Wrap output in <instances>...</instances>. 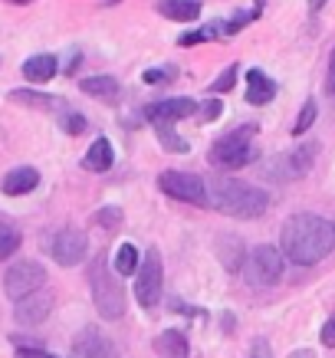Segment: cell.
Here are the masks:
<instances>
[{
    "instance_id": "cell-1",
    "label": "cell",
    "mask_w": 335,
    "mask_h": 358,
    "mask_svg": "<svg viewBox=\"0 0 335 358\" xmlns=\"http://www.w3.org/2000/svg\"><path fill=\"white\" fill-rule=\"evenodd\" d=\"M280 243L283 257H290L296 266H313L335 250V224L319 214H292L283 224Z\"/></svg>"
},
{
    "instance_id": "cell-2",
    "label": "cell",
    "mask_w": 335,
    "mask_h": 358,
    "mask_svg": "<svg viewBox=\"0 0 335 358\" xmlns=\"http://www.w3.org/2000/svg\"><path fill=\"white\" fill-rule=\"evenodd\" d=\"M207 197H211V207L237 220H253L270 207L266 191H259L257 185H247V181H237V178H224V174L207 181Z\"/></svg>"
},
{
    "instance_id": "cell-3",
    "label": "cell",
    "mask_w": 335,
    "mask_h": 358,
    "mask_svg": "<svg viewBox=\"0 0 335 358\" xmlns=\"http://www.w3.org/2000/svg\"><path fill=\"white\" fill-rule=\"evenodd\" d=\"M89 286H92V303H96L102 319L115 322V319L125 315V289L115 280V270L102 257H96L92 266H89Z\"/></svg>"
},
{
    "instance_id": "cell-4",
    "label": "cell",
    "mask_w": 335,
    "mask_h": 358,
    "mask_svg": "<svg viewBox=\"0 0 335 358\" xmlns=\"http://www.w3.org/2000/svg\"><path fill=\"white\" fill-rule=\"evenodd\" d=\"M253 138H257V125H240V129L220 135L211 148V164L220 171H240V168L253 164V158H257Z\"/></svg>"
},
{
    "instance_id": "cell-5",
    "label": "cell",
    "mask_w": 335,
    "mask_h": 358,
    "mask_svg": "<svg viewBox=\"0 0 335 358\" xmlns=\"http://www.w3.org/2000/svg\"><path fill=\"white\" fill-rule=\"evenodd\" d=\"M240 273L250 286H276L283 280V250L276 243H259L247 253Z\"/></svg>"
},
{
    "instance_id": "cell-6",
    "label": "cell",
    "mask_w": 335,
    "mask_h": 358,
    "mask_svg": "<svg viewBox=\"0 0 335 358\" xmlns=\"http://www.w3.org/2000/svg\"><path fill=\"white\" fill-rule=\"evenodd\" d=\"M162 286H164L162 253H158V247H148L138 263V273H135V299H138L141 309H155L162 303Z\"/></svg>"
},
{
    "instance_id": "cell-7",
    "label": "cell",
    "mask_w": 335,
    "mask_h": 358,
    "mask_svg": "<svg viewBox=\"0 0 335 358\" xmlns=\"http://www.w3.org/2000/svg\"><path fill=\"white\" fill-rule=\"evenodd\" d=\"M158 187H162L168 197H174V201H184V204H194V207L211 204V197H207V181L201 178V174L162 171L158 174Z\"/></svg>"
},
{
    "instance_id": "cell-8",
    "label": "cell",
    "mask_w": 335,
    "mask_h": 358,
    "mask_svg": "<svg viewBox=\"0 0 335 358\" xmlns=\"http://www.w3.org/2000/svg\"><path fill=\"white\" fill-rule=\"evenodd\" d=\"M315 158H319V145H315V141H306L299 148L286 152L283 158H273L266 174H270L273 181H299V178H306V174L313 171Z\"/></svg>"
},
{
    "instance_id": "cell-9",
    "label": "cell",
    "mask_w": 335,
    "mask_h": 358,
    "mask_svg": "<svg viewBox=\"0 0 335 358\" xmlns=\"http://www.w3.org/2000/svg\"><path fill=\"white\" fill-rule=\"evenodd\" d=\"M43 282H46V270L40 266V263L20 260V263H13L10 270H7V276H3V289H7L10 299L20 303V299H27V296L40 293V289H43Z\"/></svg>"
},
{
    "instance_id": "cell-10",
    "label": "cell",
    "mask_w": 335,
    "mask_h": 358,
    "mask_svg": "<svg viewBox=\"0 0 335 358\" xmlns=\"http://www.w3.org/2000/svg\"><path fill=\"white\" fill-rule=\"evenodd\" d=\"M86 250H89V240L86 234L79 227H59L50 240V253L59 266H76V263L86 260Z\"/></svg>"
},
{
    "instance_id": "cell-11",
    "label": "cell",
    "mask_w": 335,
    "mask_h": 358,
    "mask_svg": "<svg viewBox=\"0 0 335 358\" xmlns=\"http://www.w3.org/2000/svg\"><path fill=\"white\" fill-rule=\"evenodd\" d=\"M69 358H119V348H115V342L106 332H99L96 326H86L73 338Z\"/></svg>"
},
{
    "instance_id": "cell-12",
    "label": "cell",
    "mask_w": 335,
    "mask_h": 358,
    "mask_svg": "<svg viewBox=\"0 0 335 358\" xmlns=\"http://www.w3.org/2000/svg\"><path fill=\"white\" fill-rule=\"evenodd\" d=\"M194 112H197L194 99L181 96V99H162V102H152V106L145 109V119L162 129V125H174V122L187 119V115H194Z\"/></svg>"
},
{
    "instance_id": "cell-13",
    "label": "cell",
    "mask_w": 335,
    "mask_h": 358,
    "mask_svg": "<svg viewBox=\"0 0 335 358\" xmlns=\"http://www.w3.org/2000/svg\"><path fill=\"white\" fill-rule=\"evenodd\" d=\"M50 313H53V296L46 293V289L20 299L17 309H13V315H17L20 326H40V322H46V315Z\"/></svg>"
},
{
    "instance_id": "cell-14",
    "label": "cell",
    "mask_w": 335,
    "mask_h": 358,
    "mask_svg": "<svg viewBox=\"0 0 335 358\" xmlns=\"http://www.w3.org/2000/svg\"><path fill=\"white\" fill-rule=\"evenodd\" d=\"M36 185H40V171L30 168V164H20V168L7 171V178H3V185L0 187H3V194L20 197V194H30Z\"/></svg>"
},
{
    "instance_id": "cell-15",
    "label": "cell",
    "mask_w": 335,
    "mask_h": 358,
    "mask_svg": "<svg viewBox=\"0 0 335 358\" xmlns=\"http://www.w3.org/2000/svg\"><path fill=\"white\" fill-rule=\"evenodd\" d=\"M217 260H220V266L227 273L243 270V243H240V237L220 234V237H217Z\"/></svg>"
},
{
    "instance_id": "cell-16",
    "label": "cell",
    "mask_w": 335,
    "mask_h": 358,
    "mask_svg": "<svg viewBox=\"0 0 335 358\" xmlns=\"http://www.w3.org/2000/svg\"><path fill=\"white\" fill-rule=\"evenodd\" d=\"M155 355L158 358H191V348H187V336L178 332V329H168L155 338Z\"/></svg>"
},
{
    "instance_id": "cell-17",
    "label": "cell",
    "mask_w": 335,
    "mask_h": 358,
    "mask_svg": "<svg viewBox=\"0 0 335 358\" xmlns=\"http://www.w3.org/2000/svg\"><path fill=\"white\" fill-rule=\"evenodd\" d=\"M112 162H115V155H112V145H108V138H102L99 135L92 145H89V152L83 155V168L92 174H102L112 168Z\"/></svg>"
},
{
    "instance_id": "cell-18",
    "label": "cell",
    "mask_w": 335,
    "mask_h": 358,
    "mask_svg": "<svg viewBox=\"0 0 335 358\" xmlns=\"http://www.w3.org/2000/svg\"><path fill=\"white\" fill-rule=\"evenodd\" d=\"M247 83H250V89H247V102H250V106H266V102L276 96V83H273L263 69H250Z\"/></svg>"
},
{
    "instance_id": "cell-19",
    "label": "cell",
    "mask_w": 335,
    "mask_h": 358,
    "mask_svg": "<svg viewBox=\"0 0 335 358\" xmlns=\"http://www.w3.org/2000/svg\"><path fill=\"white\" fill-rule=\"evenodd\" d=\"M56 73H59V63H56L53 53H36L23 63V76L30 83H50Z\"/></svg>"
},
{
    "instance_id": "cell-20",
    "label": "cell",
    "mask_w": 335,
    "mask_h": 358,
    "mask_svg": "<svg viewBox=\"0 0 335 358\" xmlns=\"http://www.w3.org/2000/svg\"><path fill=\"white\" fill-rule=\"evenodd\" d=\"M79 89L92 99H102V102H115L122 96V86L115 76H89L79 83Z\"/></svg>"
},
{
    "instance_id": "cell-21",
    "label": "cell",
    "mask_w": 335,
    "mask_h": 358,
    "mask_svg": "<svg viewBox=\"0 0 335 358\" xmlns=\"http://www.w3.org/2000/svg\"><path fill=\"white\" fill-rule=\"evenodd\" d=\"M158 13L168 17V20L191 23L201 17V3H197V0H162V3H158Z\"/></svg>"
},
{
    "instance_id": "cell-22",
    "label": "cell",
    "mask_w": 335,
    "mask_h": 358,
    "mask_svg": "<svg viewBox=\"0 0 335 358\" xmlns=\"http://www.w3.org/2000/svg\"><path fill=\"white\" fill-rule=\"evenodd\" d=\"M10 102H20V106H30V109H63V99L50 96V92H33V89H13Z\"/></svg>"
},
{
    "instance_id": "cell-23",
    "label": "cell",
    "mask_w": 335,
    "mask_h": 358,
    "mask_svg": "<svg viewBox=\"0 0 335 358\" xmlns=\"http://www.w3.org/2000/svg\"><path fill=\"white\" fill-rule=\"evenodd\" d=\"M217 36H224V23L220 20H211L204 23L201 30H187V33H178V46H197V43H211Z\"/></svg>"
},
{
    "instance_id": "cell-24",
    "label": "cell",
    "mask_w": 335,
    "mask_h": 358,
    "mask_svg": "<svg viewBox=\"0 0 335 358\" xmlns=\"http://www.w3.org/2000/svg\"><path fill=\"white\" fill-rule=\"evenodd\" d=\"M138 250L135 243H122L119 253H115V263H112V270L119 273V276H131V273H138Z\"/></svg>"
},
{
    "instance_id": "cell-25",
    "label": "cell",
    "mask_w": 335,
    "mask_h": 358,
    "mask_svg": "<svg viewBox=\"0 0 335 358\" xmlns=\"http://www.w3.org/2000/svg\"><path fill=\"white\" fill-rule=\"evenodd\" d=\"M20 250V230L13 227L7 217H0V260H7Z\"/></svg>"
},
{
    "instance_id": "cell-26",
    "label": "cell",
    "mask_w": 335,
    "mask_h": 358,
    "mask_svg": "<svg viewBox=\"0 0 335 358\" xmlns=\"http://www.w3.org/2000/svg\"><path fill=\"white\" fill-rule=\"evenodd\" d=\"M259 10H263V0H257V7H253V10H240V13H234V20L224 23V36H234V33H240L250 20H257Z\"/></svg>"
},
{
    "instance_id": "cell-27",
    "label": "cell",
    "mask_w": 335,
    "mask_h": 358,
    "mask_svg": "<svg viewBox=\"0 0 335 358\" xmlns=\"http://www.w3.org/2000/svg\"><path fill=\"white\" fill-rule=\"evenodd\" d=\"M315 112H319V106H315V99H306V102H303V109H299V119H296V125H292V135H306V131L313 129Z\"/></svg>"
},
{
    "instance_id": "cell-28",
    "label": "cell",
    "mask_w": 335,
    "mask_h": 358,
    "mask_svg": "<svg viewBox=\"0 0 335 358\" xmlns=\"http://www.w3.org/2000/svg\"><path fill=\"white\" fill-rule=\"evenodd\" d=\"M237 73H240V69L230 63L227 69H224V73H220V76L211 83V92H214V96H224V92H230V89L237 86Z\"/></svg>"
},
{
    "instance_id": "cell-29",
    "label": "cell",
    "mask_w": 335,
    "mask_h": 358,
    "mask_svg": "<svg viewBox=\"0 0 335 358\" xmlns=\"http://www.w3.org/2000/svg\"><path fill=\"white\" fill-rule=\"evenodd\" d=\"M92 220H96L99 227H106V230H119V224H122V207H99Z\"/></svg>"
},
{
    "instance_id": "cell-30",
    "label": "cell",
    "mask_w": 335,
    "mask_h": 358,
    "mask_svg": "<svg viewBox=\"0 0 335 358\" xmlns=\"http://www.w3.org/2000/svg\"><path fill=\"white\" fill-rule=\"evenodd\" d=\"M158 135H162V148H164V152H187V141L178 138V135L171 131V125H162V129H158Z\"/></svg>"
},
{
    "instance_id": "cell-31",
    "label": "cell",
    "mask_w": 335,
    "mask_h": 358,
    "mask_svg": "<svg viewBox=\"0 0 335 358\" xmlns=\"http://www.w3.org/2000/svg\"><path fill=\"white\" fill-rule=\"evenodd\" d=\"M178 76V69L174 66H164V69H145V86H158V83H168V79Z\"/></svg>"
},
{
    "instance_id": "cell-32",
    "label": "cell",
    "mask_w": 335,
    "mask_h": 358,
    "mask_svg": "<svg viewBox=\"0 0 335 358\" xmlns=\"http://www.w3.org/2000/svg\"><path fill=\"white\" fill-rule=\"evenodd\" d=\"M63 131L66 135H83L86 131V119L79 112H63Z\"/></svg>"
},
{
    "instance_id": "cell-33",
    "label": "cell",
    "mask_w": 335,
    "mask_h": 358,
    "mask_svg": "<svg viewBox=\"0 0 335 358\" xmlns=\"http://www.w3.org/2000/svg\"><path fill=\"white\" fill-rule=\"evenodd\" d=\"M220 112H224L220 99H207L204 106H201V112H197V119H201V122H217V119H220Z\"/></svg>"
},
{
    "instance_id": "cell-34",
    "label": "cell",
    "mask_w": 335,
    "mask_h": 358,
    "mask_svg": "<svg viewBox=\"0 0 335 358\" xmlns=\"http://www.w3.org/2000/svg\"><path fill=\"white\" fill-rule=\"evenodd\" d=\"M17 358H56V355H50L43 345H27V342H17Z\"/></svg>"
},
{
    "instance_id": "cell-35",
    "label": "cell",
    "mask_w": 335,
    "mask_h": 358,
    "mask_svg": "<svg viewBox=\"0 0 335 358\" xmlns=\"http://www.w3.org/2000/svg\"><path fill=\"white\" fill-rule=\"evenodd\" d=\"M247 358H273V348L266 338H253V345H250V355Z\"/></svg>"
},
{
    "instance_id": "cell-36",
    "label": "cell",
    "mask_w": 335,
    "mask_h": 358,
    "mask_svg": "<svg viewBox=\"0 0 335 358\" xmlns=\"http://www.w3.org/2000/svg\"><path fill=\"white\" fill-rule=\"evenodd\" d=\"M322 345L325 348H335V313L329 315V322L322 326Z\"/></svg>"
},
{
    "instance_id": "cell-37",
    "label": "cell",
    "mask_w": 335,
    "mask_h": 358,
    "mask_svg": "<svg viewBox=\"0 0 335 358\" xmlns=\"http://www.w3.org/2000/svg\"><path fill=\"white\" fill-rule=\"evenodd\" d=\"M79 66H83V53H79V50H73V53H69V59H66V66H63V73H66V76H73Z\"/></svg>"
},
{
    "instance_id": "cell-38",
    "label": "cell",
    "mask_w": 335,
    "mask_h": 358,
    "mask_svg": "<svg viewBox=\"0 0 335 358\" xmlns=\"http://www.w3.org/2000/svg\"><path fill=\"white\" fill-rule=\"evenodd\" d=\"M325 89H329V96H335V50L329 56V76H325Z\"/></svg>"
},
{
    "instance_id": "cell-39",
    "label": "cell",
    "mask_w": 335,
    "mask_h": 358,
    "mask_svg": "<svg viewBox=\"0 0 335 358\" xmlns=\"http://www.w3.org/2000/svg\"><path fill=\"white\" fill-rule=\"evenodd\" d=\"M290 358H315V352H313V348H296Z\"/></svg>"
},
{
    "instance_id": "cell-40",
    "label": "cell",
    "mask_w": 335,
    "mask_h": 358,
    "mask_svg": "<svg viewBox=\"0 0 335 358\" xmlns=\"http://www.w3.org/2000/svg\"><path fill=\"white\" fill-rule=\"evenodd\" d=\"M322 3L325 0H309V10H322Z\"/></svg>"
},
{
    "instance_id": "cell-41",
    "label": "cell",
    "mask_w": 335,
    "mask_h": 358,
    "mask_svg": "<svg viewBox=\"0 0 335 358\" xmlns=\"http://www.w3.org/2000/svg\"><path fill=\"white\" fill-rule=\"evenodd\" d=\"M7 3H33V0H7Z\"/></svg>"
}]
</instances>
